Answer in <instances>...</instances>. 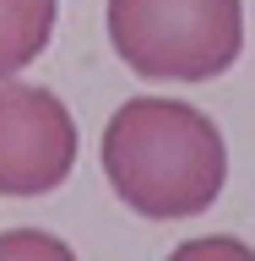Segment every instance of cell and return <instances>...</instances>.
<instances>
[{"label":"cell","instance_id":"obj_4","mask_svg":"<svg viewBox=\"0 0 255 261\" xmlns=\"http://www.w3.org/2000/svg\"><path fill=\"white\" fill-rule=\"evenodd\" d=\"M54 0H0V76L27 71L49 49Z\"/></svg>","mask_w":255,"mask_h":261},{"label":"cell","instance_id":"obj_1","mask_svg":"<svg viewBox=\"0 0 255 261\" xmlns=\"http://www.w3.org/2000/svg\"><path fill=\"white\" fill-rule=\"evenodd\" d=\"M103 174L130 212L152 223L201 218L223 196L228 147L212 114L179 98H130L103 125Z\"/></svg>","mask_w":255,"mask_h":261},{"label":"cell","instance_id":"obj_6","mask_svg":"<svg viewBox=\"0 0 255 261\" xmlns=\"http://www.w3.org/2000/svg\"><path fill=\"white\" fill-rule=\"evenodd\" d=\"M174 256L179 261H190V256H244V261H250V245H244V240H185Z\"/></svg>","mask_w":255,"mask_h":261},{"label":"cell","instance_id":"obj_2","mask_svg":"<svg viewBox=\"0 0 255 261\" xmlns=\"http://www.w3.org/2000/svg\"><path fill=\"white\" fill-rule=\"evenodd\" d=\"M109 44L147 82H212L239 60V0H109Z\"/></svg>","mask_w":255,"mask_h":261},{"label":"cell","instance_id":"obj_3","mask_svg":"<svg viewBox=\"0 0 255 261\" xmlns=\"http://www.w3.org/2000/svg\"><path fill=\"white\" fill-rule=\"evenodd\" d=\"M76 169V120L49 87L0 76V196H49Z\"/></svg>","mask_w":255,"mask_h":261},{"label":"cell","instance_id":"obj_5","mask_svg":"<svg viewBox=\"0 0 255 261\" xmlns=\"http://www.w3.org/2000/svg\"><path fill=\"white\" fill-rule=\"evenodd\" d=\"M16 250H38V256H71V245H65V240H49V234H27V228L0 234V256H16Z\"/></svg>","mask_w":255,"mask_h":261}]
</instances>
